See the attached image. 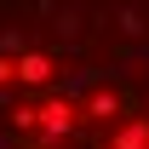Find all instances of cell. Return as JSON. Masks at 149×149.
<instances>
[{"instance_id":"obj_1","label":"cell","mask_w":149,"mask_h":149,"mask_svg":"<svg viewBox=\"0 0 149 149\" xmlns=\"http://www.w3.org/2000/svg\"><path fill=\"white\" fill-rule=\"evenodd\" d=\"M46 126H52V132H57V126H69V109H63V103H52V109H46Z\"/></svg>"}]
</instances>
